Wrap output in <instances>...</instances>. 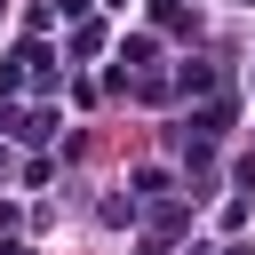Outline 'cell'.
<instances>
[{
    "instance_id": "2",
    "label": "cell",
    "mask_w": 255,
    "mask_h": 255,
    "mask_svg": "<svg viewBox=\"0 0 255 255\" xmlns=\"http://www.w3.org/2000/svg\"><path fill=\"white\" fill-rule=\"evenodd\" d=\"M191 128H199V135H223V128H231V104H207V112H199Z\"/></svg>"
},
{
    "instance_id": "3",
    "label": "cell",
    "mask_w": 255,
    "mask_h": 255,
    "mask_svg": "<svg viewBox=\"0 0 255 255\" xmlns=\"http://www.w3.org/2000/svg\"><path fill=\"white\" fill-rule=\"evenodd\" d=\"M231 255H255V247H231Z\"/></svg>"
},
{
    "instance_id": "1",
    "label": "cell",
    "mask_w": 255,
    "mask_h": 255,
    "mask_svg": "<svg viewBox=\"0 0 255 255\" xmlns=\"http://www.w3.org/2000/svg\"><path fill=\"white\" fill-rule=\"evenodd\" d=\"M175 88H183V96H207V88H215V64H183Z\"/></svg>"
},
{
    "instance_id": "4",
    "label": "cell",
    "mask_w": 255,
    "mask_h": 255,
    "mask_svg": "<svg viewBox=\"0 0 255 255\" xmlns=\"http://www.w3.org/2000/svg\"><path fill=\"white\" fill-rule=\"evenodd\" d=\"M0 8H8V0H0Z\"/></svg>"
}]
</instances>
